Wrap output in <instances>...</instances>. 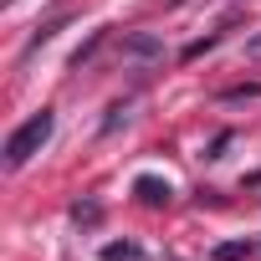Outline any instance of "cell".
Wrapping results in <instances>:
<instances>
[{
	"instance_id": "1",
	"label": "cell",
	"mask_w": 261,
	"mask_h": 261,
	"mask_svg": "<svg viewBox=\"0 0 261 261\" xmlns=\"http://www.w3.org/2000/svg\"><path fill=\"white\" fill-rule=\"evenodd\" d=\"M51 134H57V113H51V108L31 113V118L16 128V134L6 139V164H11V169H21L31 154H41V149H46V139H51Z\"/></svg>"
},
{
	"instance_id": "2",
	"label": "cell",
	"mask_w": 261,
	"mask_h": 261,
	"mask_svg": "<svg viewBox=\"0 0 261 261\" xmlns=\"http://www.w3.org/2000/svg\"><path fill=\"white\" fill-rule=\"evenodd\" d=\"M134 195H139L144 205H169V200H174V185L159 179V174H139V179H134Z\"/></svg>"
},
{
	"instance_id": "3",
	"label": "cell",
	"mask_w": 261,
	"mask_h": 261,
	"mask_svg": "<svg viewBox=\"0 0 261 261\" xmlns=\"http://www.w3.org/2000/svg\"><path fill=\"white\" fill-rule=\"evenodd\" d=\"M102 261H149V256H144V246H134V241H108V246H102Z\"/></svg>"
},
{
	"instance_id": "4",
	"label": "cell",
	"mask_w": 261,
	"mask_h": 261,
	"mask_svg": "<svg viewBox=\"0 0 261 261\" xmlns=\"http://www.w3.org/2000/svg\"><path fill=\"white\" fill-rule=\"evenodd\" d=\"M123 51H128V57H159L164 46H159V36H128Z\"/></svg>"
},
{
	"instance_id": "5",
	"label": "cell",
	"mask_w": 261,
	"mask_h": 261,
	"mask_svg": "<svg viewBox=\"0 0 261 261\" xmlns=\"http://www.w3.org/2000/svg\"><path fill=\"white\" fill-rule=\"evenodd\" d=\"M62 26H67V16H57V21H46V26H41V31H36V36H31V41H26V57H31V51H36V46H46V41H51V36H57V31H62Z\"/></svg>"
},
{
	"instance_id": "6",
	"label": "cell",
	"mask_w": 261,
	"mask_h": 261,
	"mask_svg": "<svg viewBox=\"0 0 261 261\" xmlns=\"http://www.w3.org/2000/svg\"><path fill=\"white\" fill-rule=\"evenodd\" d=\"M118 123H128V102H113V108H108V118H102V134H113Z\"/></svg>"
},
{
	"instance_id": "7",
	"label": "cell",
	"mask_w": 261,
	"mask_h": 261,
	"mask_svg": "<svg viewBox=\"0 0 261 261\" xmlns=\"http://www.w3.org/2000/svg\"><path fill=\"white\" fill-rule=\"evenodd\" d=\"M215 41H220V31H210L205 41H190V46H185V62H195V57H200V51H210Z\"/></svg>"
},
{
	"instance_id": "8",
	"label": "cell",
	"mask_w": 261,
	"mask_h": 261,
	"mask_svg": "<svg viewBox=\"0 0 261 261\" xmlns=\"http://www.w3.org/2000/svg\"><path fill=\"white\" fill-rule=\"evenodd\" d=\"M246 251H251L246 241H230V246H220V251H215V261H241Z\"/></svg>"
},
{
	"instance_id": "9",
	"label": "cell",
	"mask_w": 261,
	"mask_h": 261,
	"mask_svg": "<svg viewBox=\"0 0 261 261\" xmlns=\"http://www.w3.org/2000/svg\"><path fill=\"white\" fill-rule=\"evenodd\" d=\"M97 215H102V210H97V205H92V200H87V205H82V200H77V205H72V220H87V225H92V220H97Z\"/></svg>"
},
{
	"instance_id": "10",
	"label": "cell",
	"mask_w": 261,
	"mask_h": 261,
	"mask_svg": "<svg viewBox=\"0 0 261 261\" xmlns=\"http://www.w3.org/2000/svg\"><path fill=\"white\" fill-rule=\"evenodd\" d=\"M246 57H251V62H261V31H256V36L246 41Z\"/></svg>"
},
{
	"instance_id": "11",
	"label": "cell",
	"mask_w": 261,
	"mask_h": 261,
	"mask_svg": "<svg viewBox=\"0 0 261 261\" xmlns=\"http://www.w3.org/2000/svg\"><path fill=\"white\" fill-rule=\"evenodd\" d=\"M246 190H261V174H251V179H246Z\"/></svg>"
}]
</instances>
